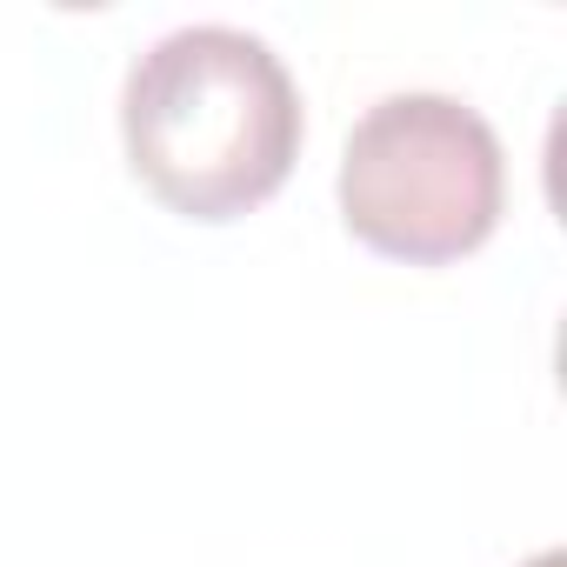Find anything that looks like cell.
Here are the masks:
<instances>
[{
	"label": "cell",
	"mask_w": 567,
	"mask_h": 567,
	"mask_svg": "<svg viewBox=\"0 0 567 567\" xmlns=\"http://www.w3.org/2000/svg\"><path fill=\"white\" fill-rule=\"evenodd\" d=\"M121 141L141 187L187 220H234L301 161V94L247 28H174L121 87Z\"/></svg>",
	"instance_id": "1"
},
{
	"label": "cell",
	"mask_w": 567,
	"mask_h": 567,
	"mask_svg": "<svg viewBox=\"0 0 567 567\" xmlns=\"http://www.w3.org/2000/svg\"><path fill=\"white\" fill-rule=\"evenodd\" d=\"M501 134L454 94L374 101L341 154V220L388 260L441 267L501 227Z\"/></svg>",
	"instance_id": "2"
},
{
	"label": "cell",
	"mask_w": 567,
	"mask_h": 567,
	"mask_svg": "<svg viewBox=\"0 0 567 567\" xmlns=\"http://www.w3.org/2000/svg\"><path fill=\"white\" fill-rule=\"evenodd\" d=\"M527 567H560V554H534V560H527Z\"/></svg>",
	"instance_id": "3"
}]
</instances>
